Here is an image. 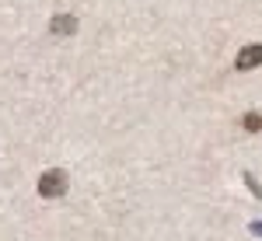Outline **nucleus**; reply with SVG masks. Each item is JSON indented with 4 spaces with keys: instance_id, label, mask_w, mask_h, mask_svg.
<instances>
[{
    "instance_id": "7ed1b4c3",
    "label": "nucleus",
    "mask_w": 262,
    "mask_h": 241,
    "mask_svg": "<svg viewBox=\"0 0 262 241\" xmlns=\"http://www.w3.org/2000/svg\"><path fill=\"white\" fill-rule=\"evenodd\" d=\"M238 70H255L262 67V46H245L242 53H238V63H234Z\"/></svg>"
},
{
    "instance_id": "20e7f679",
    "label": "nucleus",
    "mask_w": 262,
    "mask_h": 241,
    "mask_svg": "<svg viewBox=\"0 0 262 241\" xmlns=\"http://www.w3.org/2000/svg\"><path fill=\"white\" fill-rule=\"evenodd\" d=\"M242 126L248 129V133H259V129H262V116H259V112H248V116L242 119Z\"/></svg>"
},
{
    "instance_id": "f257e3e1",
    "label": "nucleus",
    "mask_w": 262,
    "mask_h": 241,
    "mask_svg": "<svg viewBox=\"0 0 262 241\" xmlns=\"http://www.w3.org/2000/svg\"><path fill=\"white\" fill-rule=\"evenodd\" d=\"M67 171H60V168H53V171H46L39 179V196L42 200H60L63 192H67Z\"/></svg>"
},
{
    "instance_id": "f03ea898",
    "label": "nucleus",
    "mask_w": 262,
    "mask_h": 241,
    "mask_svg": "<svg viewBox=\"0 0 262 241\" xmlns=\"http://www.w3.org/2000/svg\"><path fill=\"white\" fill-rule=\"evenodd\" d=\"M49 32L60 35V39H70V35L77 32V18H74V14H56V18L49 21Z\"/></svg>"
},
{
    "instance_id": "39448f33",
    "label": "nucleus",
    "mask_w": 262,
    "mask_h": 241,
    "mask_svg": "<svg viewBox=\"0 0 262 241\" xmlns=\"http://www.w3.org/2000/svg\"><path fill=\"white\" fill-rule=\"evenodd\" d=\"M252 231H255V234H262V221H259V224H252Z\"/></svg>"
}]
</instances>
